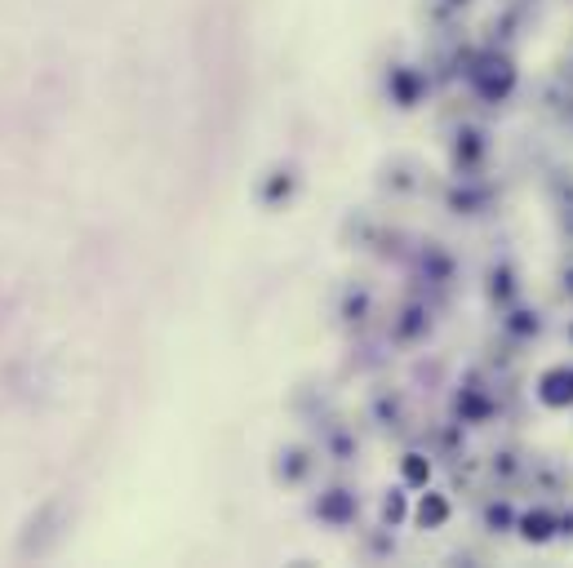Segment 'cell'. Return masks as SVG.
Returning a JSON list of instances; mask_svg holds the SVG:
<instances>
[{"instance_id":"cell-1","label":"cell","mask_w":573,"mask_h":568,"mask_svg":"<svg viewBox=\"0 0 573 568\" xmlns=\"http://www.w3.org/2000/svg\"><path fill=\"white\" fill-rule=\"evenodd\" d=\"M542 400H547V404H569L573 400V373H565V368L551 373L547 386H542Z\"/></svg>"}]
</instances>
